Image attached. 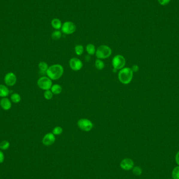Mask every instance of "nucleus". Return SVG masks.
Returning a JSON list of instances; mask_svg holds the SVG:
<instances>
[{"mask_svg":"<svg viewBox=\"0 0 179 179\" xmlns=\"http://www.w3.org/2000/svg\"><path fill=\"white\" fill-rule=\"evenodd\" d=\"M61 36H62V33L60 31H56L52 33L51 37L53 40H59L61 37Z\"/></svg>","mask_w":179,"mask_h":179,"instance_id":"5701e85b","label":"nucleus"},{"mask_svg":"<svg viewBox=\"0 0 179 179\" xmlns=\"http://www.w3.org/2000/svg\"><path fill=\"white\" fill-rule=\"evenodd\" d=\"M10 146V142L7 140H3L0 142V149L2 150H7Z\"/></svg>","mask_w":179,"mask_h":179,"instance_id":"412c9836","label":"nucleus"},{"mask_svg":"<svg viewBox=\"0 0 179 179\" xmlns=\"http://www.w3.org/2000/svg\"><path fill=\"white\" fill-rule=\"evenodd\" d=\"M61 30L63 33L70 35L74 33L76 30V26L71 22H66L62 25Z\"/></svg>","mask_w":179,"mask_h":179,"instance_id":"0eeeda50","label":"nucleus"},{"mask_svg":"<svg viewBox=\"0 0 179 179\" xmlns=\"http://www.w3.org/2000/svg\"><path fill=\"white\" fill-rule=\"evenodd\" d=\"M50 90L54 94L58 95V94L61 93V92L63 90V89L60 85H59L58 84H55L52 85Z\"/></svg>","mask_w":179,"mask_h":179,"instance_id":"2eb2a0df","label":"nucleus"},{"mask_svg":"<svg viewBox=\"0 0 179 179\" xmlns=\"http://www.w3.org/2000/svg\"><path fill=\"white\" fill-rule=\"evenodd\" d=\"M95 66L96 68L98 70H101L104 69V67H105V63L101 59H98L97 60H96L95 62Z\"/></svg>","mask_w":179,"mask_h":179,"instance_id":"6ab92c4d","label":"nucleus"},{"mask_svg":"<svg viewBox=\"0 0 179 179\" xmlns=\"http://www.w3.org/2000/svg\"><path fill=\"white\" fill-rule=\"evenodd\" d=\"M37 86L40 89L45 91L50 90L52 86V80L48 77H42L38 80Z\"/></svg>","mask_w":179,"mask_h":179,"instance_id":"20e7f679","label":"nucleus"},{"mask_svg":"<svg viewBox=\"0 0 179 179\" xmlns=\"http://www.w3.org/2000/svg\"><path fill=\"white\" fill-rule=\"evenodd\" d=\"M121 167L125 170H130L133 168L134 167V163L131 159L129 158H126L123 159L121 161Z\"/></svg>","mask_w":179,"mask_h":179,"instance_id":"9b49d317","label":"nucleus"},{"mask_svg":"<svg viewBox=\"0 0 179 179\" xmlns=\"http://www.w3.org/2000/svg\"><path fill=\"white\" fill-rule=\"evenodd\" d=\"M56 141L55 135L52 133H49L44 136V137L42 140L43 144L45 146H49L51 145L54 143Z\"/></svg>","mask_w":179,"mask_h":179,"instance_id":"9d476101","label":"nucleus"},{"mask_svg":"<svg viewBox=\"0 0 179 179\" xmlns=\"http://www.w3.org/2000/svg\"><path fill=\"white\" fill-rule=\"evenodd\" d=\"M172 177L173 179H179V166H178L177 167L173 168V170L172 171Z\"/></svg>","mask_w":179,"mask_h":179,"instance_id":"aec40b11","label":"nucleus"},{"mask_svg":"<svg viewBox=\"0 0 179 179\" xmlns=\"http://www.w3.org/2000/svg\"><path fill=\"white\" fill-rule=\"evenodd\" d=\"M4 160V155L3 152L0 150V163H2Z\"/></svg>","mask_w":179,"mask_h":179,"instance_id":"c85d7f7f","label":"nucleus"},{"mask_svg":"<svg viewBox=\"0 0 179 179\" xmlns=\"http://www.w3.org/2000/svg\"><path fill=\"white\" fill-rule=\"evenodd\" d=\"M48 68L49 67L48 64L44 61H42L38 64V68L40 70V72L43 75H46Z\"/></svg>","mask_w":179,"mask_h":179,"instance_id":"4468645a","label":"nucleus"},{"mask_svg":"<svg viewBox=\"0 0 179 179\" xmlns=\"http://www.w3.org/2000/svg\"><path fill=\"white\" fill-rule=\"evenodd\" d=\"M77 125L80 129L84 131H90L93 128V124L87 119H80L78 121Z\"/></svg>","mask_w":179,"mask_h":179,"instance_id":"423d86ee","label":"nucleus"},{"mask_svg":"<svg viewBox=\"0 0 179 179\" xmlns=\"http://www.w3.org/2000/svg\"><path fill=\"white\" fill-rule=\"evenodd\" d=\"M63 131V129L62 127H61L60 126H56L53 129L52 134L54 135H59L62 134Z\"/></svg>","mask_w":179,"mask_h":179,"instance_id":"a878e982","label":"nucleus"},{"mask_svg":"<svg viewBox=\"0 0 179 179\" xmlns=\"http://www.w3.org/2000/svg\"><path fill=\"white\" fill-rule=\"evenodd\" d=\"M0 106L4 110H8L12 107V102L8 98H3L0 101Z\"/></svg>","mask_w":179,"mask_h":179,"instance_id":"f8f14e48","label":"nucleus"},{"mask_svg":"<svg viewBox=\"0 0 179 179\" xmlns=\"http://www.w3.org/2000/svg\"><path fill=\"white\" fill-rule=\"evenodd\" d=\"M52 27L56 29H59L62 27V23L60 20L58 19H52L51 23Z\"/></svg>","mask_w":179,"mask_h":179,"instance_id":"dca6fc26","label":"nucleus"},{"mask_svg":"<svg viewBox=\"0 0 179 179\" xmlns=\"http://www.w3.org/2000/svg\"><path fill=\"white\" fill-rule=\"evenodd\" d=\"M64 72L63 67L59 64H54L49 67L46 75L52 80L59 79Z\"/></svg>","mask_w":179,"mask_h":179,"instance_id":"f257e3e1","label":"nucleus"},{"mask_svg":"<svg viewBox=\"0 0 179 179\" xmlns=\"http://www.w3.org/2000/svg\"><path fill=\"white\" fill-rule=\"evenodd\" d=\"M69 65L74 71H79L83 67L82 62L77 58H72L69 61Z\"/></svg>","mask_w":179,"mask_h":179,"instance_id":"1a4fd4ad","label":"nucleus"},{"mask_svg":"<svg viewBox=\"0 0 179 179\" xmlns=\"http://www.w3.org/2000/svg\"><path fill=\"white\" fill-rule=\"evenodd\" d=\"M75 54L77 55L80 56V55L83 54V53H84V46L80 45H77L75 48Z\"/></svg>","mask_w":179,"mask_h":179,"instance_id":"4be33fe9","label":"nucleus"},{"mask_svg":"<svg viewBox=\"0 0 179 179\" xmlns=\"http://www.w3.org/2000/svg\"><path fill=\"white\" fill-rule=\"evenodd\" d=\"M10 94V90L8 87L4 84H0V97L6 98Z\"/></svg>","mask_w":179,"mask_h":179,"instance_id":"ddd939ff","label":"nucleus"},{"mask_svg":"<svg viewBox=\"0 0 179 179\" xmlns=\"http://www.w3.org/2000/svg\"><path fill=\"white\" fill-rule=\"evenodd\" d=\"M54 95V94L52 93V92L50 90H46L44 92V98H46V100H50L52 98Z\"/></svg>","mask_w":179,"mask_h":179,"instance_id":"393cba45","label":"nucleus"},{"mask_svg":"<svg viewBox=\"0 0 179 179\" xmlns=\"http://www.w3.org/2000/svg\"><path fill=\"white\" fill-rule=\"evenodd\" d=\"M96 48L95 46L92 44H89L86 47V50L89 55H93L95 54Z\"/></svg>","mask_w":179,"mask_h":179,"instance_id":"f3484780","label":"nucleus"},{"mask_svg":"<svg viewBox=\"0 0 179 179\" xmlns=\"http://www.w3.org/2000/svg\"><path fill=\"white\" fill-rule=\"evenodd\" d=\"M175 162L177 163L178 166H179V151L177 153V154L175 155Z\"/></svg>","mask_w":179,"mask_h":179,"instance_id":"c756f323","label":"nucleus"},{"mask_svg":"<svg viewBox=\"0 0 179 179\" xmlns=\"http://www.w3.org/2000/svg\"><path fill=\"white\" fill-rule=\"evenodd\" d=\"M4 80L6 86L13 87L16 84V75L13 72H10L5 75L4 77Z\"/></svg>","mask_w":179,"mask_h":179,"instance_id":"6e6552de","label":"nucleus"},{"mask_svg":"<svg viewBox=\"0 0 179 179\" xmlns=\"http://www.w3.org/2000/svg\"><path fill=\"white\" fill-rule=\"evenodd\" d=\"M10 101L14 103H19L21 102V95L17 93H14L10 96Z\"/></svg>","mask_w":179,"mask_h":179,"instance_id":"a211bd4d","label":"nucleus"},{"mask_svg":"<svg viewBox=\"0 0 179 179\" xmlns=\"http://www.w3.org/2000/svg\"><path fill=\"white\" fill-rule=\"evenodd\" d=\"M134 72L131 68L129 67H124L119 71V79L122 84H130L133 78Z\"/></svg>","mask_w":179,"mask_h":179,"instance_id":"f03ea898","label":"nucleus"},{"mask_svg":"<svg viewBox=\"0 0 179 179\" xmlns=\"http://www.w3.org/2000/svg\"><path fill=\"white\" fill-rule=\"evenodd\" d=\"M170 1L171 0H158L159 3L163 6L167 5L169 2H170Z\"/></svg>","mask_w":179,"mask_h":179,"instance_id":"bb28decb","label":"nucleus"},{"mask_svg":"<svg viewBox=\"0 0 179 179\" xmlns=\"http://www.w3.org/2000/svg\"><path fill=\"white\" fill-rule=\"evenodd\" d=\"M131 69L133 72H137L139 70V67L137 65H133L131 67Z\"/></svg>","mask_w":179,"mask_h":179,"instance_id":"cd10ccee","label":"nucleus"},{"mask_svg":"<svg viewBox=\"0 0 179 179\" xmlns=\"http://www.w3.org/2000/svg\"><path fill=\"white\" fill-rule=\"evenodd\" d=\"M112 53V51L109 46L101 45L96 50L95 55L97 58L102 60L108 58L110 56Z\"/></svg>","mask_w":179,"mask_h":179,"instance_id":"7ed1b4c3","label":"nucleus"},{"mask_svg":"<svg viewBox=\"0 0 179 179\" xmlns=\"http://www.w3.org/2000/svg\"></svg>","mask_w":179,"mask_h":179,"instance_id":"7c9ffc66","label":"nucleus"},{"mask_svg":"<svg viewBox=\"0 0 179 179\" xmlns=\"http://www.w3.org/2000/svg\"><path fill=\"white\" fill-rule=\"evenodd\" d=\"M133 173L136 176H140L142 173V168L138 166L134 167L133 168Z\"/></svg>","mask_w":179,"mask_h":179,"instance_id":"b1692460","label":"nucleus"},{"mask_svg":"<svg viewBox=\"0 0 179 179\" xmlns=\"http://www.w3.org/2000/svg\"><path fill=\"white\" fill-rule=\"evenodd\" d=\"M126 60L124 57L121 54H117L112 59V65L114 69L120 70L125 67Z\"/></svg>","mask_w":179,"mask_h":179,"instance_id":"39448f33","label":"nucleus"}]
</instances>
